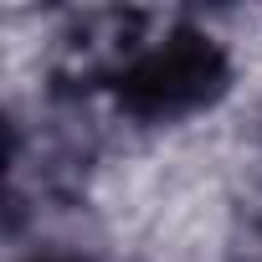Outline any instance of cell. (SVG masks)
Here are the masks:
<instances>
[{"label": "cell", "mask_w": 262, "mask_h": 262, "mask_svg": "<svg viewBox=\"0 0 262 262\" xmlns=\"http://www.w3.org/2000/svg\"><path fill=\"white\" fill-rule=\"evenodd\" d=\"M226 52L206 31H170L113 72V98L134 118H185L226 88Z\"/></svg>", "instance_id": "obj_1"}]
</instances>
